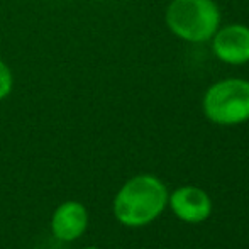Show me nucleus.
I'll return each mask as SVG.
<instances>
[{
	"label": "nucleus",
	"instance_id": "nucleus-1",
	"mask_svg": "<svg viewBox=\"0 0 249 249\" xmlns=\"http://www.w3.org/2000/svg\"><path fill=\"white\" fill-rule=\"evenodd\" d=\"M166 185L154 175H136L127 180L112 202L114 217L125 227H144L168 207Z\"/></svg>",
	"mask_w": 249,
	"mask_h": 249
},
{
	"label": "nucleus",
	"instance_id": "nucleus-2",
	"mask_svg": "<svg viewBox=\"0 0 249 249\" xmlns=\"http://www.w3.org/2000/svg\"><path fill=\"white\" fill-rule=\"evenodd\" d=\"M164 20L171 33L188 43L210 41L220 26L219 7L212 0H173Z\"/></svg>",
	"mask_w": 249,
	"mask_h": 249
},
{
	"label": "nucleus",
	"instance_id": "nucleus-3",
	"mask_svg": "<svg viewBox=\"0 0 249 249\" xmlns=\"http://www.w3.org/2000/svg\"><path fill=\"white\" fill-rule=\"evenodd\" d=\"M203 114L217 125H239L249 121V82L226 78L213 83L203 95Z\"/></svg>",
	"mask_w": 249,
	"mask_h": 249
},
{
	"label": "nucleus",
	"instance_id": "nucleus-4",
	"mask_svg": "<svg viewBox=\"0 0 249 249\" xmlns=\"http://www.w3.org/2000/svg\"><path fill=\"white\" fill-rule=\"evenodd\" d=\"M168 207L175 217L187 224L205 222L212 215V198L195 185H185L171 192L168 195Z\"/></svg>",
	"mask_w": 249,
	"mask_h": 249
},
{
	"label": "nucleus",
	"instance_id": "nucleus-5",
	"mask_svg": "<svg viewBox=\"0 0 249 249\" xmlns=\"http://www.w3.org/2000/svg\"><path fill=\"white\" fill-rule=\"evenodd\" d=\"M212 50L227 65H244L249 61V27L231 24L219 27L212 36Z\"/></svg>",
	"mask_w": 249,
	"mask_h": 249
},
{
	"label": "nucleus",
	"instance_id": "nucleus-6",
	"mask_svg": "<svg viewBox=\"0 0 249 249\" xmlns=\"http://www.w3.org/2000/svg\"><path fill=\"white\" fill-rule=\"evenodd\" d=\"M89 227V210L78 200L63 202L51 215V232L61 243H73L85 234Z\"/></svg>",
	"mask_w": 249,
	"mask_h": 249
},
{
	"label": "nucleus",
	"instance_id": "nucleus-7",
	"mask_svg": "<svg viewBox=\"0 0 249 249\" xmlns=\"http://www.w3.org/2000/svg\"><path fill=\"white\" fill-rule=\"evenodd\" d=\"M14 90V73L5 61L0 59V102L5 100Z\"/></svg>",
	"mask_w": 249,
	"mask_h": 249
},
{
	"label": "nucleus",
	"instance_id": "nucleus-8",
	"mask_svg": "<svg viewBox=\"0 0 249 249\" xmlns=\"http://www.w3.org/2000/svg\"><path fill=\"white\" fill-rule=\"evenodd\" d=\"M83 249H102V248H97V246H87V248H83Z\"/></svg>",
	"mask_w": 249,
	"mask_h": 249
}]
</instances>
